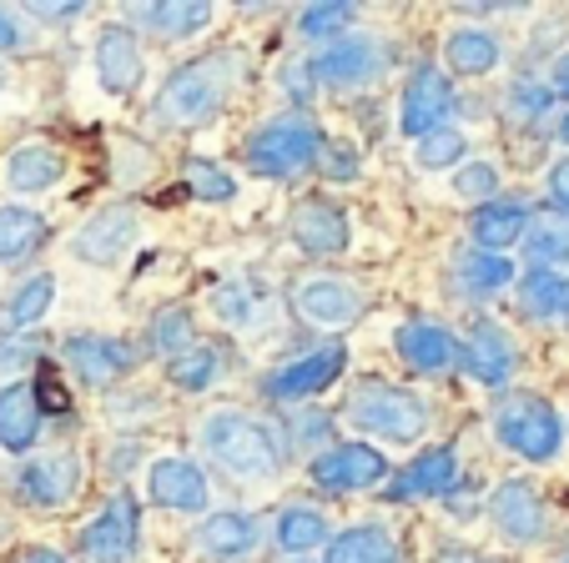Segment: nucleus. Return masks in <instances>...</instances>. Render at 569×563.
Segmentation results:
<instances>
[{"instance_id": "f257e3e1", "label": "nucleus", "mask_w": 569, "mask_h": 563, "mask_svg": "<svg viewBox=\"0 0 569 563\" xmlns=\"http://www.w3.org/2000/svg\"><path fill=\"white\" fill-rule=\"evenodd\" d=\"M237 71H242V56L237 51H212L197 56V61L177 66L167 81H161L157 101H151V117L161 127H207V121L222 117L227 97L237 86Z\"/></svg>"}, {"instance_id": "f03ea898", "label": "nucleus", "mask_w": 569, "mask_h": 563, "mask_svg": "<svg viewBox=\"0 0 569 563\" xmlns=\"http://www.w3.org/2000/svg\"><path fill=\"white\" fill-rule=\"evenodd\" d=\"M197 443H202L207 458H212L217 468H227L232 479L268 483V479H278V468H282L278 438H272L258 418L232 413V408H227V413H207L202 428H197Z\"/></svg>"}, {"instance_id": "7ed1b4c3", "label": "nucleus", "mask_w": 569, "mask_h": 563, "mask_svg": "<svg viewBox=\"0 0 569 563\" xmlns=\"http://www.w3.org/2000/svg\"><path fill=\"white\" fill-rule=\"evenodd\" d=\"M348 423L368 438H383V443H419L423 428H429V403L409 388H393L383 378H368L353 388L348 398Z\"/></svg>"}, {"instance_id": "20e7f679", "label": "nucleus", "mask_w": 569, "mask_h": 563, "mask_svg": "<svg viewBox=\"0 0 569 563\" xmlns=\"http://www.w3.org/2000/svg\"><path fill=\"white\" fill-rule=\"evenodd\" d=\"M495 433L509 453L529 458V463H549L565 448V423H559L555 403L539 393H515L499 403L495 413Z\"/></svg>"}, {"instance_id": "39448f33", "label": "nucleus", "mask_w": 569, "mask_h": 563, "mask_svg": "<svg viewBox=\"0 0 569 563\" xmlns=\"http://www.w3.org/2000/svg\"><path fill=\"white\" fill-rule=\"evenodd\" d=\"M318 151H322V131L308 117H278L262 131H252L248 167L268 181H292L318 161Z\"/></svg>"}, {"instance_id": "423d86ee", "label": "nucleus", "mask_w": 569, "mask_h": 563, "mask_svg": "<svg viewBox=\"0 0 569 563\" xmlns=\"http://www.w3.org/2000/svg\"><path fill=\"white\" fill-rule=\"evenodd\" d=\"M141 549V513L131 493H117L97 519L81 529V553L91 563H131Z\"/></svg>"}, {"instance_id": "0eeeda50", "label": "nucleus", "mask_w": 569, "mask_h": 563, "mask_svg": "<svg viewBox=\"0 0 569 563\" xmlns=\"http://www.w3.org/2000/svg\"><path fill=\"white\" fill-rule=\"evenodd\" d=\"M388 479V458L368 443H338L312 458V483L322 493H363Z\"/></svg>"}, {"instance_id": "6e6552de", "label": "nucleus", "mask_w": 569, "mask_h": 563, "mask_svg": "<svg viewBox=\"0 0 569 563\" xmlns=\"http://www.w3.org/2000/svg\"><path fill=\"white\" fill-rule=\"evenodd\" d=\"M292 308H298V318H308L322 332H343L363 318V298H358V288H348L343 277H308L292 292Z\"/></svg>"}, {"instance_id": "1a4fd4ad", "label": "nucleus", "mask_w": 569, "mask_h": 563, "mask_svg": "<svg viewBox=\"0 0 569 563\" xmlns=\"http://www.w3.org/2000/svg\"><path fill=\"white\" fill-rule=\"evenodd\" d=\"M453 107V86L443 71H433V66H423V71L409 76V86H403V101H398V127H403V137L423 141L429 131L443 127V117H449Z\"/></svg>"}, {"instance_id": "9d476101", "label": "nucleus", "mask_w": 569, "mask_h": 563, "mask_svg": "<svg viewBox=\"0 0 569 563\" xmlns=\"http://www.w3.org/2000/svg\"><path fill=\"white\" fill-rule=\"evenodd\" d=\"M66 368L81 378L87 388H111L121 372L131 368V348L121 338H101V332H76L61 342Z\"/></svg>"}, {"instance_id": "9b49d317", "label": "nucleus", "mask_w": 569, "mask_h": 563, "mask_svg": "<svg viewBox=\"0 0 569 563\" xmlns=\"http://www.w3.org/2000/svg\"><path fill=\"white\" fill-rule=\"evenodd\" d=\"M97 76L101 86H107L111 97H131L141 86V76H147V61H141V46H137V31L121 21L101 26L97 31Z\"/></svg>"}, {"instance_id": "f8f14e48", "label": "nucleus", "mask_w": 569, "mask_h": 563, "mask_svg": "<svg viewBox=\"0 0 569 563\" xmlns=\"http://www.w3.org/2000/svg\"><path fill=\"white\" fill-rule=\"evenodd\" d=\"M343 368H348V348H318V352H308V358H298V362H288V368H278L268 378V398H278V403H292V398H312V393H322L328 383H338L343 378Z\"/></svg>"}, {"instance_id": "ddd939ff", "label": "nucleus", "mask_w": 569, "mask_h": 563, "mask_svg": "<svg viewBox=\"0 0 569 563\" xmlns=\"http://www.w3.org/2000/svg\"><path fill=\"white\" fill-rule=\"evenodd\" d=\"M131 242H137V212L131 207H107L71 237V252L91 267H111L127 257Z\"/></svg>"}, {"instance_id": "4468645a", "label": "nucleus", "mask_w": 569, "mask_h": 563, "mask_svg": "<svg viewBox=\"0 0 569 563\" xmlns=\"http://www.w3.org/2000/svg\"><path fill=\"white\" fill-rule=\"evenodd\" d=\"M459 362L483 388H505L515 362H519V352H515V338H509L499 322H479V328L469 332V342L459 348Z\"/></svg>"}, {"instance_id": "2eb2a0df", "label": "nucleus", "mask_w": 569, "mask_h": 563, "mask_svg": "<svg viewBox=\"0 0 569 563\" xmlns=\"http://www.w3.org/2000/svg\"><path fill=\"white\" fill-rule=\"evenodd\" d=\"M147 493H151V503H161V509L202 513L207 509V473L197 463H187V458H161V463H151V473H147Z\"/></svg>"}, {"instance_id": "dca6fc26", "label": "nucleus", "mask_w": 569, "mask_h": 563, "mask_svg": "<svg viewBox=\"0 0 569 563\" xmlns=\"http://www.w3.org/2000/svg\"><path fill=\"white\" fill-rule=\"evenodd\" d=\"M489 513H495V523H499V529H505L515 543L545 539V499H539L535 483L505 479V483L495 489V499H489Z\"/></svg>"}, {"instance_id": "f3484780", "label": "nucleus", "mask_w": 569, "mask_h": 563, "mask_svg": "<svg viewBox=\"0 0 569 563\" xmlns=\"http://www.w3.org/2000/svg\"><path fill=\"white\" fill-rule=\"evenodd\" d=\"M378 71H383V51L373 41H363V36H343V41H333L312 61V76L322 86H363V81H378Z\"/></svg>"}, {"instance_id": "a211bd4d", "label": "nucleus", "mask_w": 569, "mask_h": 563, "mask_svg": "<svg viewBox=\"0 0 569 563\" xmlns=\"http://www.w3.org/2000/svg\"><path fill=\"white\" fill-rule=\"evenodd\" d=\"M81 489V463L71 453H46L21 468V499L36 509H61Z\"/></svg>"}, {"instance_id": "6ab92c4d", "label": "nucleus", "mask_w": 569, "mask_h": 563, "mask_svg": "<svg viewBox=\"0 0 569 563\" xmlns=\"http://www.w3.org/2000/svg\"><path fill=\"white\" fill-rule=\"evenodd\" d=\"M288 232H292V242L302 247V252H312V257H338L348 247V217H343V207H333V202H302V207H292V217H288Z\"/></svg>"}, {"instance_id": "aec40b11", "label": "nucleus", "mask_w": 569, "mask_h": 563, "mask_svg": "<svg viewBox=\"0 0 569 563\" xmlns=\"http://www.w3.org/2000/svg\"><path fill=\"white\" fill-rule=\"evenodd\" d=\"M453 483H459V458H453V448H429V453H419L393 483H388V499L393 503L439 499V493H449Z\"/></svg>"}, {"instance_id": "412c9836", "label": "nucleus", "mask_w": 569, "mask_h": 563, "mask_svg": "<svg viewBox=\"0 0 569 563\" xmlns=\"http://www.w3.org/2000/svg\"><path fill=\"white\" fill-rule=\"evenodd\" d=\"M36 438H41V398L26 383H6L0 388V448L31 453Z\"/></svg>"}, {"instance_id": "4be33fe9", "label": "nucleus", "mask_w": 569, "mask_h": 563, "mask_svg": "<svg viewBox=\"0 0 569 563\" xmlns=\"http://www.w3.org/2000/svg\"><path fill=\"white\" fill-rule=\"evenodd\" d=\"M393 348L413 372H443L459 362V342H453L443 328H433V322H409V328H398Z\"/></svg>"}, {"instance_id": "5701e85b", "label": "nucleus", "mask_w": 569, "mask_h": 563, "mask_svg": "<svg viewBox=\"0 0 569 563\" xmlns=\"http://www.w3.org/2000/svg\"><path fill=\"white\" fill-rule=\"evenodd\" d=\"M197 549H207L212 559L237 563L258 549V519L252 513H212V519L197 529Z\"/></svg>"}, {"instance_id": "b1692460", "label": "nucleus", "mask_w": 569, "mask_h": 563, "mask_svg": "<svg viewBox=\"0 0 569 563\" xmlns=\"http://www.w3.org/2000/svg\"><path fill=\"white\" fill-rule=\"evenodd\" d=\"M529 232V207L525 202H483L473 212V242L479 252L505 257V247H515Z\"/></svg>"}, {"instance_id": "393cba45", "label": "nucleus", "mask_w": 569, "mask_h": 563, "mask_svg": "<svg viewBox=\"0 0 569 563\" xmlns=\"http://www.w3.org/2000/svg\"><path fill=\"white\" fill-rule=\"evenodd\" d=\"M519 302L539 322H569V277L555 267H529L519 282Z\"/></svg>"}, {"instance_id": "a878e982", "label": "nucleus", "mask_w": 569, "mask_h": 563, "mask_svg": "<svg viewBox=\"0 0 569 563\" xmlns=\"http://www.w3.org/2000/svg\"><path fill=\"white\" fill-rule=\"evenodd\" d=\"M328 563H403V549L383 523H363V529H348L328 543Z\"/></svg>"}, {"instance_id": "bb28decb", "label": "nucleus", "mask_w": 569, "mask_h": 563, "mask_svg": "<svg viewBox=\"0 0 569 563\" xmlns=\"http://www.w3.org/2000/svg\"><path fill=\"white\" fill-rule=\"evenodd\" d=\"M66 177V157L61 147H46V141H26L11 151V187L16 192H46Z\"/></svg>"}, {"instance_id": "cd10ccee", "label": "nucleus", "mask_w": 569, "mask_h": 563, "mask_svg": "<svg viewBox=\"0 0 569 563\" xmlns=\"http://www.w3.org/2000/svg\"><path fill=\"white\" fill-rule=\"evenodd\" d=\"M443 61L453 76H489L499 66V41L495 31H479V26H463L443 41Z\"/></svg>"}, {"instance_id": "c85d7f7f", "label": "nucleus", "mask_w": 569, "mask_h": 563, "mask_svg": "<svg viewBox=\"0 0 569 563\" xmlns=\"http://www.w3.org/2000/svg\"><path fill=\"white\" fill-rule=\"evenodd\" d=\"M51 237L46 217L26 212V207H0V262H26L36 257Z\"/></svg>"}, {"instance_id": "c756f323", "label": "nucleus", "mask_w": 569, "mask_h": 563, "mask_svg": "<svg viewBox=\"0 0 569 563\" xmlns=\"http://www.w3.org/2000/svg\"><path fill=\"white\" fill-rule=\"evenodd\" d=\"M212 16L217 6H207V0H161V6H147V26L161 41H187V36L207 31Z\"/></svg>"}, {"instance_id": "7c9ffc66", "label": "nucleus", "mask_w": 569, "mask_h": 563, "mask_svg": "<svg viewBox=\"0 0 569 563\" xmlns=\"http://www.w3.org/2000/svg\"><path fill=\"white\" fill-rule=\"evenodd\" d=\"M167 378H172L177 388H187V393H207V388L222 378V352L207 348V342H192L182 358L167 362Z\"/></svg>"}, {"instance_id": "2f4dec72", "label": "nucleus", "mask_w": 569, "mask_h": 563, "mask_svg": "<svg viewBox=\"0 0 569 563\" xmlns=\"http://www.w3.org/2000/svg\"><path fill=\"white\" fill-rule=\"evenodd\" d=\"M51 298H56V277L51 272L26 277L21 288L11 292V302H6V328L21 332V328H31V322H41L46 308H51Z\"/></svg>"}, {"instance_id": "473e14b6", "label": "nucleus", "mask_w": 569, "mask_h": 563, "mask_svg": "<svg viewBox=\"0 0 569 563\" xmlns=\"http://www.w3.org/2000/svg\"><path fill=\"white\" fill-rule=\"evenodd\" d=\"M278 543L288 553L318 549V543H328V519L318 509H308V503H292V509L278 513Z\"/></svg>"}, {"instance_id": "72a5a7b5", "label": "nucleus", "mask_w": 569, "mask_h": 563, "mask_svg": "<svg viewBox=\"0 0 569 563\" xmlns=\"http://www.w3.org/2000/svg\"><path fill=\"white\" fill-rule=\"evenodd\" d=\"M262 312H268V302H262V292L252 282H232V288L217 292V318L227 328H258Z\"/></svg>"}, {"instance_id": "f704fd0d", "label": "nucleus", "mask_w": 569, "mask_h": 563, "mask_svg": "<svg viewBox=\"0 0 569 563\" xmlns=\"http://www.w3.org/2000/svg\"><path fill=\"white\" fill-rule=\"evenodd\" d=\"M509 282H515V267H509V257L473 252L469 262H463V288H469L473 298H489V292L509 288Z\"/></svg>"}, {"instance_id": "c9c22d12", "label": "nucleus", "mask_w": 569, "mask_h": 563, "mask_svg": "<svg viewBox=\"0 0 569 563\" xmlns=\"http://www.w3.org/2000/svg\"><path fill=\"white\" fill-rule=\"evenodd\" d=\"M192 332H197L192 312H187V308H172V312H161L157 328H151V348H157L161 358L172 362V358H182V352L192 348Z\"/></svg>"}, {"instance_id": "e433bc0d", "label": "nucleus", "mask_w": 569, "mask_h": 563, "mask_svg": "<svg viewBox=\"0 0 569 563\" xmlns=\"http://www.w3.org/2000/svg\"><path fill=\"white\" fill-rule=\"evenodd\" d=\"M353 6L348 0H328V6H308V11L298 16V36L302 41H328V36H338L348 21H353Z\"/></svg>"}, {"instance_id": "4c0bfd02", "label": "nucleus", "mask_w": 569, "mask_h": 563, "mask_svg": "<svg viewBox=\"0 0 569 563\" xmlns=\"http://www.w3.org/2000/svg\"><path fill=\"white\" fill-rule=\"evenodd\" d=\"M187 192L202 197V202H232V197H237V181L227 177L222 167H212V161L192 157V161H187Z\"/></svg>"}, {"instance_id": "58836bf2", "label": "nucleus", "mask_w": 569, "mask_h": 563, "mask_svg": "<svg viewBox=\"0 0 569 563\" xmlns=\"http://www.w3.org/2000/svg\"><path fill=\"white\" fill-rule=\"evenodd\" d=\"M459 161H463V137L459 131L439 127V131H429V137L419 141V167L443 171V167H459Z\"/></svg>"}, {"instance_id": "ea45409f", "label": "nucleus", "mask_w": 569, "mask_h": 563, "mask_svg": "<svg viewBox=\"0 0 569 563\" xmlns=\"http://www.w3.org/2000/svg\"><path fill=\"white\" fill-rule=\"evenodd\" d=\"M453 192L469 197V202H495L499 192V171L489 167V161H473V167H459V177H453Z\"/></svg>"}, {"instance_id": "a19ab883", "label": "nucleus", "mask_w": 569, "mask_h": 563, "mask_svg": "<svg viewBox=\"0 0 569 563\" xmlns=\"http://www.w3.org/2000/svg\"><path fill=\"white\" fill-rule=\"evenodd\" d=\"M318 161H322V171H328V181H353L358 177V147L353 141H322Z\"/></svg>"}, {"instance_id": "79ce46f5", "label": "nucleus", "mask_w": 569, "mask_h": 563, "mask_svg": "<svg viewBox=\"0 0 569 563\" xmlns=\"http://www.w3.org/2000/svg\"><path fill=\"white\" fill-rule=\"evenodd\" d=\"M529 257H535L539 267L569 262V232H565V227H539V232L529 237Z\"/></svg>"}, {"instance_id": "37998d69", "label": "nucleus", "mask_w": 569, "mask_h": 563, "mask_svg": "<svg viewBox=\"0 0 569 563\" xmlns=\"http://www.w3.org/2000/svg\"><path fill=\"white\" fill-rule=\"evenodd\" d=\"M31 358H36V342L6 338V342H0V378H6V372H21Z\"/></svg>"}, {"instance_id": "c03bdc74", "label": "nucleus", "mask_w": 569, "mask_h": 563, "mask_svg": "<svg viewBox=\"0 0 569 563\" xmlns=\"http://www.w3.org/2000/svg\"><path fill=\"white\" fill-rule=\"evenodd\" d=\"M509 101H515L519 111H535V117H539V111L549 107V91H545V86H535V81H519V86H515V97H509Z\"/></svg>"}, {"instance_id": "a18cd8bd", "label": "nucleus", "mask_w": 569, "mask_h": 563, "mask_svg": "<svg viewBox=\"0 0 569 563\" xmlns=\"http://www.w3.org/2000/svg\"><path fill=\"white\" fill-rule=\"evenodd\" d=\"M549 197H555V207H565V212H569V157L549 171Z\"/></svg>"}, {"instance_id": "49530a36", "label": "nucleus", "mask_w": 569, "mask_h": 563, "mask_svg": "<svg viewBox=\"0 0 569 563\" xmlns=\"http://www.w3.org/2000/svg\"><path fill=\"white\" fill-rule=\"evenodd\" d=\"M21 26H16V16L6 11V6H0V51H21Z\"/></svg>"}, {"instance_id": "de8ad7c7", "label": "nucleus", "mask_w": 569, "mask_h": 563, "mask_svg": "<svg viewBox=\"0 0 569 563\" xmlns=\"http://www.w3.org/2000/svg\"><path fill=\"white\" fill-rule=\"evenodd\" d=\"M555 91L569 97V56H559V66H555Z\"/></svg>"}, {"instance_id": "09e8293b", "label": "nucleus", "mask_w": 569, "mask_h": 563, "mask_svg": "<svg viewBox=\"0 0 569 563\" xmlns=\"http://www.w3.org/2000/svg\"><path fill=\"white\" fill-rule=\"evenodd\" d=\"M443 563H495V559H479V553H463V549H449Z\"/></svg>"}, {"instance_id": "8fccbe9b", "label": "nucleus", "mask_w": 569, "mask_h": 563, "mask_svg": "<svg viewBox=\"0 0 569 563\" xmlns=\"http://www.w3.org/2000/svg\"><path fill=\"white\" fill-rule=\"evenodd\" d=\"M26 563H66L61 553H51V549H36V553H26Z\"/></svg>"}, {"instance_id": "3c124183", "label": "nucleus", "mask_w": 569, "mask_h": 563, "mask_svg": "<svg viewBox=\"0 0 569 563\" xmlns=\"http://www.w3.org/2000/svg\"><path fill=\"white\" fill-rule=\"evenodd\" d=\"M559 137H565V141H569V117H565V121H559Z\"/></svg>"}, {"instance_id": "603ef678", "label": "nucleus", "mask_w": 569, "mask_h": 563, "mask_svg": "<svg viewBox=\"0 0 569 563\" xmlns=\"http://www.w3.org/2000/svg\"><path fill=\"white\" fill-rule=\"evenodd\" d=\"M0 86H6V66H0Z\"/></svg>"}, {"instance_id": "864d4df0", "label": "nucleus", "mask_w": 569, "mask_h": 563, "mask_svg": "<svg viewBox=\"0 0 569 563\" xmlns=\"http://www.w3.org/2000/svg\"><path fill=\"white\" fill-rule=\"evenodd\" d=\"M565 563H569V559H565Z\"/></svg>"}]
</instances>
